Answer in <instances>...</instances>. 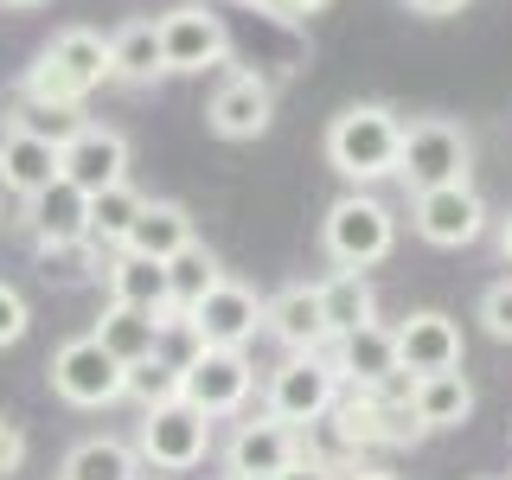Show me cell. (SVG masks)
I'll use <instances>...</instances> for the list:
<instances>
[{
	"label": "cell",
	"mask_w": 512,
	"mask_h": 480,
	"mask_svg": "<svg viewBox=\"0 0 512 480\" xmlns=\"http://www.w3.org/2000/svg\"><path fill=\"white\" fill-rule=\"evenodd\" d=\"M45 372H52V391L71 410H109V404H122V397H128V365L103 340H96V333H84V340H64Z\"/></svg>",
	"instance_id": "obj_5"
},
{
	"label": "cell",
	"mask_w": 512,
	"mask_h": 480,
	"mask_svg": "<svg viewBox=\"0 0 512 480\" xmlns=\"http://www.w3.org/2000/svg\"><path fill=\"white\" fill-rule=\"evenodd\" d=\"M320 250L333 256V269H372L384 256L397 250V218L391 205L372 199V192H346V199L327 205V218H320Z\"/></svg>",
	"instance_id": "obj_2"
},
{
	"label": "cell",
	"mask_w": 512,
	"mask_h": 480,
	"mask_svg": "<svg viewBox=\"0 0 512 480\" xmlns=\"http://www.w3.org/2000/svg\"><path fill=\"white\" fill-rule=\"evenodd\" d=\"M320 308H327V327H333V340H340V333L378 320V288L365 282V269H333V276L320 282Z\"/></svg>",
	"instance_id": "obj_25"
},
{
	"label": "cell",
	"mask_w": 512,
	"mask_h": 480,
	"mask_svg": "<svg viewBox=\"0 0 512 480\" xmlns=\"http://www.w3.org/2000/svg\"><path fill=\"white\" fill-rule=\"evenodd\" d=\"M109 301H135V308H148L160 314V327H186V314H180V301H173V276H167V263L160 256H141V250H116L109 256Z\"/></svg>",
	"instance_id": "obj_14"
},
{
	"label": "cell",
	"mask_w": 512,
	"mask_h": 480,
	"mask_svg": "<svg viewBox=\"0 0 512 480\" xmlns=\"http://www.w3.org/2000/svg\"><path fill=\"white\" fill-rule=\"evenodd\" d=\"M263 333L282 352H327L333 346V327H327V308H320V282L314 288L295 282V288H282V295H269Z\"/></svg>",
	"instance_id": "obj_16"
},
{
	"label": "cell",
	"mask_w": 512,
	"mask_h": 480,
	"mask_svg": "<svg viewBox=\"0 0 512 480\" xmlns=\"http://www.w3.org/2000/svg\"><path fill=\"white\" fill-rule=\"evenodd\" d=\"M109 52H116V84H128V90H148L160 77H173L167 45H160V20H128L116 39H109Z\"/></svg>",
	"instance_id": "obj_22"
},
{
	"label": "cell",
	"mask_w": 512,
	"mask_h": 480,
	"mask_svg": "<svg viewBox=\"0 0 512 480\" xmlns=\"http://www.w3.org/2000/svg\"><path fill=\"white\" fill-rule=\"evenodd\" d=\"M167 276H173V301H180V314H186L192 301H199L205 288H212V282L224 276V269H218V256L205 250V244H186V250L167 263Z\"/></svg>",
	"instance_id": "obj_29"
},
{
	"label": "cell",
	"mask_w": 512,
	"mask_h": 480,
	"mask_svg": "<svg viewBox=\"0 0 512 480\" xmlns=\"http://www.w3.org/2000/svg\"><path fill=\"white\" fill-rule=\"evenodd\" d=\"M327 352H333V365H340V378L359 384V391H384V384L404 378V365H397V333L378 327V320H365V327L340 333Z\"/></svg>",
	"instance_id": "obj_18"
},
{
	"label": "cell",
	"mask_w": 512,
	"mask_h": 480,
	"mask_svg": "<svg viewBox=\"0 0 512 480\" xmlns=\"http://www.w3.org/2000/svg\"><path fill=\"white\" fill-rule=\"evenodd\" d=\"M269 122H276V84L263 71H231L205 103V128L218 141H256L269 135Z\"/></svg>",
	"instance_id": "obj_13"
},
{
	"label": "cell",
	"mask_w": 512,
	"mask_h": 480,
	"mask_svg": "<svg viewBox=\"0 0 512 480\" xmlns=\"http://www.w3.org/2000/svg\"><path fill=\"white\" fill-rule=\"evenodd\" d=\"M64 480H141V448L116 436H90L64 455Z\"/></svg>",
	"instance_id": "obj_26"
},
{
	"label": "cell",
	"mask_w": 512,
	"mask_h": 480,
	"mask_svg": "<svg viewBox=\"0 0 512 480\" xmlns=\"http://www.w3.org/2000/svg\"><path fill=\"white\" fill-rule=\"evenodd\" d=\"M84 84H77L71 71H64V64L52 58V52H39L26 64V77H20V103L26 109H84Z\"/></svg>",
	"instance_id": "obj_28"
},
{
	"label": "cell",
	"mask_w": 512,
	"mask_h": 480,
	"mask_svg": "<svg viewBox=\"0 0 512 480\" xmlns=\"http://www.w3.org/2000/svg\"><path fill=\"white\" fill-rule=\"evenodd\" d=\"M135 448L141 461H154L160 474H186L212 455V416L192 410L186 397H167V404H148L141 410V429H135Z\"/></svg>",
	"instance_id": "obj_7"
},
{
	"label": "cell",
	"mask_w": 512,
	"mask_h": 480,
	"mask_svg": "<svg viewBox=\"0 0 512 480\" xmlns=\"http://www.w3.org/2000/svg\"><path fill=\"white\" fill-rule=\"evenodd\" d=\"M224 480H237V474H224Z\"/></svg>",
	"instance_id": "obj_40"
},
{
	"label": "cell",
	"mask_w": 512,
	"mask_h": 480,
	"mask_svg": "<svg viewBox=\"0 0 512 480\" xmlns=\"http://www.w3.org/2000/svg\"><path fill=\"white\" fill-rule=\"evenodd\" d=\"M128 397H135L141 410H148V404H167V397H180V365H167L160 352L135 359V365H128Z\"/></svg>",
	"instance_id": "obj_30"
},
{
	"label": "cell",
	"mask_w": 512,
	"mask_h": 480,
	"mask_svg": "<svg viewBox=\"0 0 512 480\" xmlns=\"http://www.w3.org/2000/svg\"><path fill=\"white\" fill-rule=\"evenodd\" d=\"M186 244H199V231H192V212H186L180 199H148L122 250H141V256H160V263H173Z\"/></svg>",
	"instance_id": "obj_21"
},
{
	"label": "cell",
	"mask_w": 512,
	"mask_h": 480,
	"mask_svg": "<svg viewBox=\"0 0 512 480\" xmlns=\"http://www.w3.org/2000/svg\"><path fill=\"white\" fill-rule=\"evenodd\" d=\"M263 13H276V20H308V13H320L327 0H256Z\"/></svg>",
	"instance_id": "obj_35"
},
{
	"label": "cell",
	"mask_w": 512,
	"mask_h": 480,
	"mask_svg": "<svg viewBox=\"0 0 512 480\" xmlns=\"http://www.w3.org/2000/svg\"><path fill=\"white\" fill-rule=\"evenodd\" d=\"M26 205V237L39 256H71V250H90V192L71 186V180H52L45 192H32Z\"/></svg>",
	"instance_id": "obj_11"
},
{
	"label": "cell",
	"mask_w": 512,
	"mask_h": 480,
	"mask_svg": "<svg viewBox=\"0 0 512 480\" xmlns=\"http://www.w3.org/2000/svg\"><path fill=\"white\" fill-rule=\"evenodd\" d=\"M397 333V365H404L410 378H429V372H455L461 365V327L448 320L442 308H416L404 314V327H391Z\"/></svg>",
	"instance_id": "obj_15"
},
{
	"label": "cell",
	"mask_w": 512,
	"mask_h": 480,
	"mask_svg": "<svg viewBox=\"0 0 512 480\" xmlns=\"http://www.w3.org/2000/svg\"><path fill=\"white\" fill-rule=\"evenodd\" d=\"M474 167V141L455 116H416L404 122V148H397V186L404 192H429L448 180H468Z\"/></svg>",
	"instance_id": "obj_3"
},
{
	"label": "cell",
	"mask_w": 512,
	"mask_h": 480,
	"mask_svg": "<svg viewBox=\"0 0 512 480\" xmlns=\"http://www.w3.org/2000/svg\"><path fill=\"white\" fill-rule=\"evenodd\" d=\"M404 7H410V13H423V20H455L468 0H404Z\"/></svg>",
	"instance_id": "obj_36"
},
{
	"label": "cell",
	"mask_w": 512,
	"mask_h": 480,
	"mask_svg": "<svg viewBox=\"0 0 512 480\" xmlns=\"http://www.w3.org/2000/svg\"><path fill=\"white\" fill-rule=\"evenodd\" d=\"M141 192L135 186H103V192H90V250H122L128 244V231H135V218H141Z\"/></svg>",
	"instance_id": "obj_27"
},
{
	"label": "cell",
	"mask_w": 512,
	"mask_h": 480,
	"mask_svg": "<svg viewBox=\"0 0 512 480\" xmlns=\"http://www.w3.org/2000/svg\"><path fill=\"white\" fill-rule=\"evenodd\" d=\"M308 455V442H301L295 423H282V416H250V423H237V436L224 442V474L237 480H276L288 461Z\"/></svg>",
	"instance_id": "obj_12"
},
{
	"label": "cell",
	"mask_w": 512,
	"mask_h": 480,
	"mask_svg": "<svg viewBox=\"0 0 512 480\" xmlns=\"http://www.w3.org/2000/svg\"><path fill=\"white\" fill-rule=\"evenodd\" d=\"M263 308H269V301L256 295V288L218 276L186 308V333H192V346H250L256 333H263Z\"/></svg>",
	"instance_id": "obj_9"
},
{
	"label": "cell",
	"mask_w": 512,
	"mask_h": 480,
	"mask_svg": "<svg viewBox=\"0 0 512 480\" xmlns=\"http://www.w3.org/2000/svg\"><path fill=\"white\" fill-rule=\"evenodd\" d=\"M256 391V365L244 346H192V359L180 365V397L192 410H205L218 423V416H244Z\"/></svg>",
	"instance_id": "obj_6"
},
{
	"label": "cell",
	"mask_w": 512,
	"mask_h": 480,
	"mask_svg": "<svg viewBox=\"0 0 512 480\" xmlns=\"http://www.w3.org/2000/svg\"><path fill=\"white\" fill-rule=\"evenodd\" d=\"M276 480H340V468H333V461H320V455H301V461H288Z\"/></svg>",
	"instance_id": "obj_34"
},
{
	"label": "cell",
	"mask_w": 512,
	"mask_h": 480,
	"mask_svg": "<svg viewBox=\"0 0 512 480\" xmlns=\"http://www.w3.org/2000/svg\"><path fill=\"white\" fill-rule=\"evenodd\" d=\"M160 45H167V71L173 77H205L218 71V64H231V26H224V13L212 7H173L167 20H160Z\"/></svg>",
	"instance_id": "obj_10"
},
{
	"label": "cell",
	"mask_w": 512,
	"mask_h": 480,
	"mask_svg": "<svg viewBox=\"0 0 512 480\" xmlns=\"http://www.w3.org/2000/svg\"><path fill=\"white\" fill-rule=\"evenodd\" d=\"M160 314L148 308H135V301H109L103 320H96V340H103L109 352H116L122 365H135V359H148V352H160Z\"/></svg>",
	"instance_id": "obj_23"
},
{
	"label": "cell",
	"mask_w": 512,
	"mask_h": 480,
	"mask_svg": "<svg viewBox=\"0 0 512 480\" xmlns=\"http://www.w3.org/2000/svg\"><path fill=\"white\" fill-rule=\"evenodd\" d=\"M64 180L84 186V192L122 186L128 180V135L122 128H103V122H84L64 141Z\"/></svg>",
	"instance_id": "obj_17"
},
{
	"label": "cell",
	"mask_w": 512,
	"mask_h": 480,
	"mask_svg": "<svg viewBox=\"0 0 512 480\" xmlns=\"http://www.w3.org/2000/svg\"><path fill=\"white\" fill-rule=\"evenodd\" d=\"M480 327H487L493 340H512V276L480 295Z\"/></svg>",
	"instance_id": "obj_31"
},
{
	"label": "cell",
	"mask_w": 512,
	"mask_h": 480,
	"mask_svg": "<svg viewBox=\"0 0 512 480\" xmlns=\"http://www.w3.org/2000/svg\"><path fill=\"white\" fill-rule=\"evenodd\" d=\"M0 7H13V13H32V7H45V0H0Z\"/></svg>",
	"instance_id": "obj_39"
},
{
	"label": "cell",
	"mask_w": 512,
	"mask_h": 480,
	"mask_svg": "<svg viewBox=\"0 0 512 480\" xmlns=\"http://www.w3.org/2000/svg\"><path fill=\"white\" fill-rule=\"evenodd\" d=\"M410 410H416V423L436 436V429H461L474 416V384L468 372H429V378H416L410 384Z\"/></svg>",
	"instance_id": "obj_20"
},
{
	"label": "cell",
	"mask_w": 512,
	"mask_h": 480,
	"mask_svg": "<svg viewBox=\"0 0 512 480\" xmlns=\"http://www.w3.org/2000/svg\"><path fill=\"white\" fill-rule=\"evenodd\" d=\"M26 327H32L26 295H20L13 282H0V346H20V340H26Z\"/></svg>",
	"instance_id": "obj_32"
},
{
	"label": "cell",
	"mask_w": 512,
	"mask_h": 480,
	"mask_svg": "<svg viewBox=\"0 0 512 480\" xmlns=\"http://www.w3.org/2000/svg\"><path fill=\"white\" fill-rule=\"evenodd\" d=\"M45 52H52L84 90L116 84V52H109V39H103V32H90V26H64V32H52V45H45Z\"/></svg>",
	"instance_id": "obj_24"
},
{
	"label": "cell",
	"mask_w": 512,
	"mask_h": 480,
	"mask_svg": "<svg viewBox=\"0 0 512 480\" xmlns=\"http://www.w3.org/2000/svg\"><path fill=\"white\" fill-rule=\"evenodd\" d=\"M397 148H404V116L391 103H346L327 122V167L352 186L397 180Z\"/></svg>",
	"instance_id": "obj_1"
},
{
	"label": "cell",
	"mask_w": 512,
	"mask_h": 480,
	"mask_svg": "<svg viewBox=\"0 0 512 480\" xmlns=\"http://www.w3.org/2000/svg\"><path fill=\"white\" fill-rule=\"evenodd\" d=\"M26 461V436H20V423H7L0 416V474H13Z\"/></svg>",
	"instance_id": "obj_33"
},
{
	"label": "cell",
	"mask_w": 512,
	"mask_h": 480,
	"mask_svg": "<svg viewBox=\"0 0 512 480\" xmlns=\"http://www.w3.org/2000/svg\"><path fill=\"white\" fill-rule=\"evenodd\" d=\"M487 218H493L487 199H480L468 180H448V186L410 192V231L423 237L429 250H468V244H480Z\"/></svg>",
	"instance_id": "obj_8"
},
{
	"label": "cell",
	"mask_w": 512,
	"mask_h": 480,
	"mask_svg": "<svg viewBox=\"0 0 512 480\" xmlns=\"http://www.w3.org/2000/svg\"><path fill=\"white\" fill-rule=\"evenodd\" d=\"M500 256H506V263H512V212L500 218Z\"/></svg>",
	"instance_id": "obj_37"
},
{
	"label": "cell",
	"mask_w": 512,
	"mask_h": 480,
	"mask_svg": "<svg viewBox=\"0 0 512 480\" xmlns=\"http://www.w3.org/2000/svg\"><path fill=\"white\" fill-rule=\"evenodd\" d=\"M340 480H397V474H384V468H352V474H340Z\"/></svg>",
	"instance_id": "obj_38"
},
{
	"label": "cell",
	"mask_w": 512,
	"mask_h": 480,
	"mask_svg": "<svg viewBox=\"0 0 512 480\" xmlns=\"http://www.w3.org/2000/svg\"><path fill=\"white\" fill-rule=\"evenodd\" d=\"M52 180H64V148L52 135H32V128L13 122L0 135V186L13 199H32V192H45Z\"/></svg>",
	"instance_id": "obj_19"
},
{
	"label": "cell",
	"mask_w": 512,
	"mask_h": 480,
	"mask_svg": "<svg viewBox=\"0 0 512 480\" xmlns=\"http://www.w3.org/2000/svg\"><path fill=\"white\" fill-rule=\"evenodd\" d=\"M340 391H346V378L333 365V352H288L263 384V410L295 423V429H308V423H327L333 416Z\"/></svg>",
	"instance_id": "obj_4"
}]
</instances>
